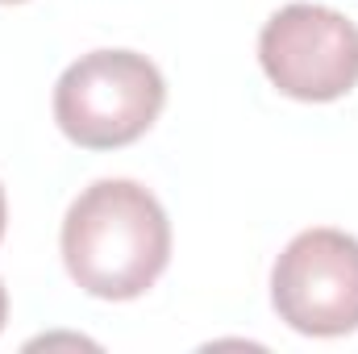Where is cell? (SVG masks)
<instances>
[{
  "label": "cell",
  "mask_w": 358,
  "mask_h": 354,
  "mask_svg": "<svg viewBox=\"0 0 358 354\" xmlns=\"http://www.w3.org/2000/svg\"><path fill=\"white\" fill-rule=\"evenodd\" d=\"M259 63L292 100H342L358 84V25L329 4H283L259 34Z\"/></svg>",
  "instance_id": "obj_3"
},
{
  "label": "cell",
  "mask_w": 358,
  "mask_h": 354,
  "mask_svg": "<svg viewBox=\"0 0 358 354\" xmlns=\"http://www.w3.org/2000/svg\"><path fill=\"white\" fill-rule=\"evenodd\" d=\"M163 71L138 50H92L55 84V121L84 150L138 142L163 113Z\"/></svg>",
  "instance_id": "obj_2"
},
{
  "label": "cell",
  "mask_w": 358,
  "mask_h": 354,
  "mask_svg": "<svg viewBox=\"0 0 358 354\" xmlns=\"http://www.w3.org/2000/svg\"><path fill=\"white\" fill-rule=\"evenodd\" d=\"M4 217H8V208H4V187H0V238H4Z\"/></svg>",
  "instance_id": "obj_6"
},
{
  "label": "cell",
  "mask_w": 358,
  "mask_h": 354,
  "mask_svg": "<svg viewBox=\"0 0 358 354\" xmlns=\"http://www.w3.org/2000/svg\"><path fill=\"white\" fill-rule=\"evenodd\" d=\"M67 275L100 300H134L171 263V221L134 179H96L63 217Z\"/></svg>",
  "instance_id": "obj_1"
},
{
  "label": "cell",
  "mask_w": 358,
  "mask_h": 354,
  "mask_svg": "<svg viewBox=\"0 0 358 354\" xmlns=\"http://www.w3.org/2000/svg\"><path fill=\"white\" fill-rule=\"evenodd\" d=\"M4 317H8V296H4V283H0V330H4Z\"/></svg>",
  "instance_id": "obj_5"
},
{
  "label": "cell",
  "mask_w": 358,
  "mask_h": 354,
  "mask_svg": "<svg viewBox=\"0 0 358 354\" xmlns=\"http://www.w3.org/2000/svg\"><path fill=\"white\" fill-rule=\"evenodd\" d=\"M271 304L283 325L308 338L358 330V238L342 229L296 234L271 271Z\"/></svg>",
  "instance_id": "obj_4"
},
{
  "label": "cell",
  "mask_w": 358,
  "mask_h": 354,
  "mask_svg": "<svg viewBox=\"0 0 358 354\" xmlns=\"http://www.w3.org/2000/svg\"><path fill=\"white\" fill-rule=\"evenodd\" d=\"M0 4H21V0H0Z\"/></svg>",
  "instance_id": "obj_7"
}]
</instances>
